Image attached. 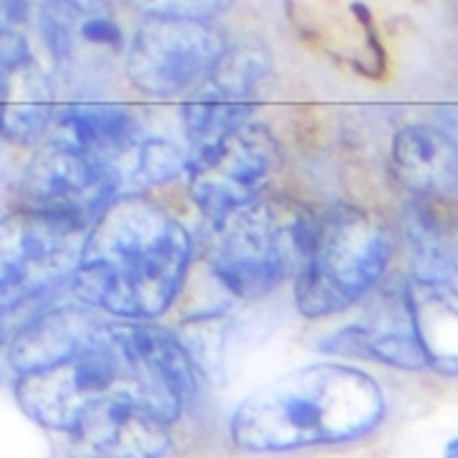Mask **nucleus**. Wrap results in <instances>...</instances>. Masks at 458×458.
<instances>
[{"instance_id":"aec40b11","label":"nucleus","mask_w":458,"mask_h":458,"mask_svg":"<svg viewBox=\"0 0 458 458\" xmlns=\"http://www.w3.org/2000/svg\"><path fill=\"white\" fill-rule=\"evenodd\" d=\"M445 455H447V458H458V439H453V442L447 445Z\"/></svg>"},{"instance_id":"f03ea898","label":"nucleus","mask_w":458,"mask_h":458,"mask_svg":"<svg viewBox=\"0 0 458 458\" xmlns=\"http://www.w3.org/2000/svg\"><path fill=\"white\" fill-rule=\"evenodd\" d=\"M376 378L345 365L299 368L251 395L229 422L233 442L254 453L337 445L370 434L384 420Z\"/></svg>"},{"instance_id":"9b49d317","label":"nucleus","mask_w":458,"mask_h":458,"mask_svg":"<svg viewBox=\"0 0 458 458\" xmlns=\"http://www.w3.org/2000/svg\"><path fill=\"white\" fill-rule=\"evenodd\" d=\"M116 180L103 160L91 155H58L39 166L28 182L34 210L91 226L111 205Z\"/></svg>"},{"instance_id":"ddd939ff","label":"nucleus","mask_w":458,"mask_h":458,"mask_svg":"<svg viewBox=\"0 0 458 458\" xmlns=\"http://www.w3.org/2000/svg\"><path fill=\"white\" fill-rule=\"evenodd\" d=\"M406 287L414 332L428 368L458 373V282L411 276Z\"/></svg>"},{"instance_id":"6ab92c4d","label":"nucleus","mask_w":458,"mask_h":458,"mask_svg":"<svg viewBox=\"0 0 458 458\" xmlns=\"http://www.w3.org/2000/svg\"><path fill=\"white\" fill-rule=\"evenodd\" d=\"M149 4L169 17L180 20H208L221 12H226L235 0H149Z\"/></svg>"},{"instance_id":"4468645a","label":"nucleus","mask_w":458,"mask_h":458,"mask_svg":"<svg viewBox=\"0 0 458 458\" xmlns=\"http://www.w3.org/2000/svg\"><path fill=\"white\" fill-rule=\"evenodd\" d=\"M100 323L103 318L75 307H64L50 315H42L39 320L25 326L20 337L14 340L9 356L14 370L22 376L30 370H42L55 362H64V359H70L91 340V335L100 329Z\"/></svg>"},{"instance_id":"1a4fd4ad","label":"nucleus","mask_w":458,"mask_h":458,"mask_svg":"<svg viewBox=\"0 0 458 458\" xmlns=\"http://www.w3.org/2000/svg\"><path fill=\"white\" fill-rule=\"evenodd\" d=\"M70 437V458H163L172 447L166 422L130 395L91 406Z\"/></svg>"},{"instance_id":"dca6fc26","label":"nucleus","mask_w":458,"mask_h":458,"mask_svg":"<svg viewBox=\"0 0 458 458\" xmlns=\"http://www.w3.org/2000/svg\"><path fill=\"white\" fill-rule=\"evenodd\" d=\"M268 72H271V53L257 42H243L235 47H226L218 67L210 75V83L226 94L238 97V100L251 103L257 86L263 83Z\"/></svg>"},{"instance_id":"20e7f679","label":"nucleus","mask_w":458,"mask_h":458,"mask_svg":"<svg viewBox=\"0 0 458 458\" xmlns=\"http://www.w3.org/2000/svg\"><path fill=\"white\" fill-rule=\"evenodd\" d=\"M386 226L368 210L337 205L312 221L296 274V307L307 318L343 312L384 276L389 263Z\"/></svg>"},{"instance_id":"a211bd4d","label":"nucleus","mask_w":458,"mask_h":458,"mask_svg":"<svg viewBox=\"0 0 458 458\" xmlns=\"http://www.w3.org/2000/svg\"><path fill=\"white\" fill-rule=\"evenodd\" d=\"M141 169H144V180L166 182L185 169V157L166 141H152L149 147H144Z\"/></svg>"},{"instance_id":"f257e3e1","label":"nucleus","mask_w":458,"mask_h":458,"mask_svg":"<svg viewBox=\"0 0 458 458\" xmlns=\"http://www.w3.org/2000/svg\"><path fill=\"white\" fill-rule=\"evenodd\" d=\"M191 251V235L174 216L144 196H122L91 224L72 290L86 307L149 320L172 307Z\"/></svg>"},{"instance_id":"39448f33","label":"nucleus","mask_w":458,"mask_h":458,"mask_svg":"<svg viewBox=\"0 0 458 458\" xmlns=\"http://www.w3.org/2000/svg\"><path fill=\"white\" fill-rule=\"evenodd\" d=\"M312 221L282 199H259L229 213L213 226L208 259L216 279L241 299L266 296L290 271L299 274Z\"/></svg>"},{"instance_id":"f3484780","label":"nucleus","mask_w":458,"mask_h":458,"mask_svg":"<svg viewBox=\"0 0 458 458\" xmlns=\"http://www.w3.org/2000/svg\"><path fill=\"white\" fill-rule=\"evenodd\" d=\"M75 130H78V139L86 149L106 152L124 141L127 116L122 111H91V114L78 116Z\"/></svg>"},{"instance_id":"0eeeda50","label":"nucleus","mask_w":458,"mask_h":458,"mask_svg":"<svg viewBox=\"0 0 458 458\" xmlns=\"http://www.w3.org/2000/svg\"><path fill=\"white\" fill-rule=\"evenodd\" d=\"M282 166L276 139L263 124L246 122L188 160V188L196 208L216 226L229 213L259 202Z\"/></svg>"},{"instance_id":"9d476101","label":"nucleus","mask_w":458,"mask_h":458,"mask_svg":"<svg viewBox=\"0 0 458 458\" xmlns=\"http://www.w3.org/2000/svg\"><path fill=\"white\" fill-rule=\"evenodd\" d=\"M326 351L353 353L362 359L401 368V370H422L428 368V359L414 332V318L409 304V287L392 284L386 287L376 307L370 310L365 323L348 326L335 337L326 340Z\"/></svg>"},{"instance_id":"f8f14e48","label":"nucleus","mask_w":458,"mask_h":458,"mask_svg":"<svg viewBox=\"0 0 458 458\" xmlns=\"http://www.w3.org/2000/svg\"><path fill=\"white\" fill-rule=\"evenodd\" d=\"M392 169L414 196H450L458 188V147L437 127H403L392 141Z\"/></svg>"},{"instance_id":"423d86ee","label":"nucleus","mask_w":458,"mask_h":458,"mask_svg":"<svg viewBox=\"0 0 458 458\" xmlns=\"http://www.w3.org/2000/svg\"><path fill=\"white\" fill-rule=\"evenodd\" d=\"M89 229L39 210L0 218V329L75 276Z\"/></svg>"},{"instance_id":"7ed1b4c3","label":"nucleus","mask_w":458,"mask_h":458,"mask_svg":"<svg viewBox=\"0 0 458 458\" xmlns=\"http://www.w3.org/2000/svg\"><path fill=\"white\" fill-rule=\"evenodd\" d=\"M114 395L136 398L166 425L177 420V406L152 368L136 323L103 320L70 359L22 373L17 381L22 411L55 434H70L91 406Z\"/></svg>"},{"instance_id":"2eb2a0df","label":"nucleus","mask_w":458,"mask_h":458,"mask_svg":"<svg viewBox=\"0 0 458 458\" xmlns=\"http://www.w3.org/2000/svg\"><path fill=\"white\" fill-rule=\"evenodd\" d=\"M251 111H254V106L249 100H238V97L208 83L193 100H188V106L182 111L193 152L213 147L216 141L233 133V130L246 124Z\"/></svg>"},{"instance_id":"6e6552de","label":"nucleus","mask_w":458,"mask_h":458,"mask_svg":"<svg viewBox=\"0 0 458 458\" xmlns=\"http://www.w3.org/2000/svg\"><path fill=\"white\" fill-rule=\"evenodd\" d=\"M226 47L221 30L205 20H155L139 39L133 78L152 94H177L210 78Z\"/></svg>"}]
</instances>
